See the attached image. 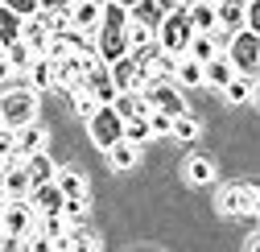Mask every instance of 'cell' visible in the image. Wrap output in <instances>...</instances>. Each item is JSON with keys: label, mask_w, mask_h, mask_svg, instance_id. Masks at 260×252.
Masks as SVG:
<instances>
[{"label": "cell", "mask_w": 260, "mask_h": 252, "mask_svg": "<svg viewBox=\"0 0 260 252\" xmlns=\"http://www.w3.org/2000/svg\"><path fill=\"white\" fill-rule=\"evenodd\" d=\"M116 5H120V9H128V13H133V9L141 5V0H116Z\"/></svg>", "instance_id": "d590c367"}, {"label": "cell", "mask_w": 260, "mask_h": 252, "mask_svg": "<svg viewBox=\"0 0 260 252\" xmlns=\"http://www.w3.org/2000/svg\"><path fill=\"white\" fill-rule=\"evenodd\" d=\"M5 9H13L17 17H29V13H38V0H0Z\"/></svg>", "instance_id": "1f68e13d"}, {"label": "cell", "mask_w": 260, "mask_h": 252, "mask_svg": "<svg viewBox=\"0 0 260 252\" xmlns=\"http://www.w3.org/2000/svg\"><path fill=\"white\" fill-rule=\"evenodd\" d=\"M240 75H256L260 67V38H256V29H232V38H227V46L219 50Z\"/></svg>", "instance_id": "6da1fadb"}, {"label": "cell", "mask_w": 260, "mask_h": 252, "mask_svg": "<svg viewBox=\"0 0 260 252\" xmlns=\"http://www.w3.org/2000/svg\"><path fill=\"white\" fill-rule=\"evenodd\" d=\"M112 108H116V116H120V120H137V116H149V100H145V91H116Z\"/></svg>", "instance_id": "4fadbf2b"}, {"label": "cell", "mask_w": 260, "mask_h": 252, "mask_svg": "<svg viewBox=\"0 0 260 252\" xmlns=\"http://www.w3.org/2000/svg\"><path fill=\"white\" fill-rule=\"evenodd\" d=\"M21 21H25V17H17L13 9L0 5V46H9V42H17V38H21Z\"/></svg>", "instance_id": "484cf974"}, {"label": "cell", "mask_w": 260, "mask_h": 252, "mask_svg": "<svg viewBox=\"0 0 260 252\" xmlns=\"http://www.w3.org/2000/svg\"><path fill=\"white\" fill-rule=\"evenodd\" d=\"M186 54H190V58H199V62H207V58H215V54H219V46H215V38H211V34H194V38L186 42Z\"/></svg>", "instance_id": "83f0119b"}, {"label": "cell", "mask_w": 260, "mask_h": 252, "mask_svg": "<svg viewBox=\"0 0 260 252\" xmlns=\"http://www.w3.org/2000/svg\"><path fill=\"white\" fill-rule=\"evenodd\" d=\"M174 83H182V87H203V62H199V58H190V54H178Z\"/></svg>", "instance_id": "e0dca14e"}, {"label": "cell", "mask_w": 260, "mask_h": 252, "mask_svg": "<svg viewBox=\"0 0 260 252\" xmlns=\"http://www.w3.org/2000/svg\"><path fill=\"white\" fill-rule=\"evenodd\" d=\"M149 137H153V129H149V120H145V116H137V120H124V141L145 145Z\"/></svg>", "instance_id": "f546056e"}, {"label": "cell", "mask_w": 260, "mask_h": 252, "mask_svg": "<svg viewBox=\"0 0 260 252\" xmlns=\"http://www.w3.org/2000/svg\"><path fill=\"white\" fill-rule=\"evenodd\" d=\"M215 25L240 29L244 25V0H215Z\"/></svg>", "instance_id": "d6986e66"}, {"label": "cell", "mask_w": 260, "mask_h": 252, "mask_svg": "<svg viewBox=\"0 0 260 252\" xmlns=\"http://www.w3.org/2000/svg\"><path fill=\"white\" fill-rule=\"evenodd\" d=\"M0 232H5V199H0Z\"/></svg>", "instance_id": "8d00e7d4"}, {"label": "cell", "mask_w": 260, "mask_h": 252, "mask_svg": "<svg viewBox=\"0 0 260 252\" xmlns=\"http://www.w3.org/2000/svg\"><path fill=\"white\" fill-rule=\"evenodd\" d=\"M13 75H17V71L9 67V58H5V50H0V87H5V83H9Z\"/></svg>", "instance_id": "d6a6232c"}, {"label": "cell", "mask_w": 260, "mask_h": 252, "mask_svg": "<svg viewBox=\"0 0 260 252\" xmlns=\"http://www.w3.org/2000/svg\"><path fill=\"white\" fill-rule=\"evenodd\" d=\"M219 91L227 96V104H252V100H256V75H240V71H236Z\"/></svg>", "instance_id": "7c38bea8"}, {"label": "cell", "mask_w": 260, "mask_h": 252, "mask_svg": "<svg viewBox=\"0 0 260 252\" xmlns=\"http://www.w3.org/2000/svg\"><path fill=\"white\" fill-rule=\"evenodd\" d=\"M87 133H91L95 149H108V145H116V141L124 137V120L116 116L112 104H100V108L87 116Z\"/></svg>", "instance_id": "277c9868"}, {"label": "cell", "mask_w": 260, "mask_h": 252, "mask_svg": "<svg viewBox=\"0 0 260 252\" xmlns=\"http://www.w3.org/2000/svg\"><path fill=\"white\" fill-rule=\"evenodd\" d=\"M50 182L62 191V199H71V195H83V191H87V178H83V170H75V166H58Z\"/></svg>", "instance_id": "2e32d148"}, {"label": "cell", "mask_w": 260, "mask_h": 252, "mask_svg": "<svg viewBox=\"0 0 260 252\" xmlns=\"http://www.w3.org/2000/svg\"><path fill=\"white\" fill-rule=\"evenodd\" d=\"M29 79H34V91H50L54 87V62L46 54H38L34 62H29Z\"/></svg>", "instance_id": "cb8c5ba5"}, {"label": "cell", "mask_w": 260, "mask_h": 252, "mask_svg": "<svg viewBox=\"0 0 260 252\" xmlns=\"http://www.w3.org/2000/svg\"><path fill=\"white\" fill-rule=\"evenodd\" d=\"M46 141H50V133H46V124H38V120H29V124H17V129H13V149H17V157L46 149Z\"/></svg>", "instance_id": "52a82bcc"}, {"label": "cell", "mask_w": 260, "mask_h": 252, "mask_svg": "<svg viewBox=\"0 0 260 252\" xmlns=\"http://www.w3.org/2000/svg\"><path fill=\"white\" fill-rule=\"evenodd\" d=\"M29 228H38V211L29 199H5V232L9 236H25Z\"/></svg>", "instance_id": "8992f818"}, {"label": "cell", "mask_w": 260, "mask_h": 252, "mask_svg": "<svg viewBox=\"0 0 260 252\" xmlns=\"http://www.w3.org/2000/svg\"><path fill=\"white\" fill-rule=\"evenodd\" d=\"M104 153H108V166H112V170H120V174H124V170H133V166L141 162V145L124 141V137H120L116 145H108Z\"/></svg>", "instance_id": "5bb4252c"}, {"label": "cell", "mask_w": 260, "mask_h": 252, "mask_svg": "<svg viewBox=\"0 0 260 252\" xmlns=\"http://www.w3.org/2000/svg\"><path fill=\"white\" fill-rule=\"evenodd\" d=\"M67 96H71V108H75V116H83V120H87L95 108H100V100H95L87 87H75V91H67Z\"/></svg>", "instance_id": "f1b7e54d"}, {"label": "cell", "mask_w": 260, "mask_h": 252, "mask_svg": "<svg viewBox=\"0 0 260 252\" xmlns=\"http://www.w3.org/2000/svg\"><path fill=\"white\" fill-rule=\"evenodd\" d=\"M215 203H219V215H252L260 207V195L252 182H227Z\"/></svg>", "instance_id": "5b68a950"}, {"label": "cell", "mask_w": 260, "mask_h": 252, "mask_svg": "<svg viewBox=\"0 0 260 252\" xmlns=\"http://www.w3.org/2000/svg\"><path fill=\"white\" fill-rule=\"evenodd\" d=\"M100 0H75L71 5V29H79V34H95L100 29Z\"/></svg>", "instance_id": "30bf717a"}, {"label": "cell", "mask_w": 260, "mask_h": 252, "mask_svg": "<svg viewBox=\"0 0 260 252\" xmlns=\"http://www.w3.org/2000/svg\"><path fill=\"white\" fill-rule=\"evenodd\" d=\"M87 211H91V195L83 191V195H71V199H62V219L67 224H75V219H87Z\"/></svg>", "instance_id": "4316f807"}, {"label": "cell", "mask_w": 260, "mask_h": 252, "mask_svg": "<svg viewBox=\"0 0 260 252\" xmlns=\"http://www.w3.org/2000/svg\"><path fill=\"white\" fill-rule=\"evenodd\" d=\"M21 166L29 170V178H34V182H50V178H54V170H58V166L50 162V157H46V149H38V153H25V157H21Z\"/></svg>", "instance_id": "ffe728a7"}, {"label": "cell", "mask_w": 260, "mask_h": 252, "mask_svg": "<svg viewBox=\"0 0 260 252\" xmlns=\"http://www.w3.org/2000/svg\"><path fill=\"white\" fill-rule=\"evenodd\" d=\"M244 29H256L260 34V5L256 0H244Z\"/></svg>", "instance_id": "4dcf8cb0"}, {"label": "cell", "mask_w": 260, "mask_h": 252, "mask_svg": "<svg viewBox=\"0 0 260 252\" xmlns=\"http://www.w3.org/2000/svg\"><path fill=\"white\" fill-rule=\"evenodd\" d=\"M186 182L190 186H211L215 182V162L211 157H190L186 162Z\"/></svg>", "instance_id": "7402d4cb"}, {"label": "cell", "mask_w": 260, "mask_h": 252, "mask_svg": "<svg viewBox=\"0 0 260 252\" xmlns=\"http://www.w3.org/2000/svg\"><path fill=\"white\" fill-rule=\"evenodd\" d=\"M29 120H38V96L21 91V87H9L0 96V124L17 129V124H29Z\"/></svg>", "instance_id": "3957f363"}, {"label": "cell", "mask_w": 260, "mask_h": 252, "mask_svg": "<svg viewBox=\"0 0 260 252\" xmlns=\"http://www.w3.org/2000/svg\"><path fill=\"white\" fill-rule=\"evenodd\" d=\"M157 9H161V13H170V9H186V0H157Z\"/></svg>", "instance_id": "e575fe53"}, {"label": "cell", "mask_w": 260, "mask_h": 252, "mask_svg": "<svg viewBox=\"0 0 260 252\" xmlns=\"http://www.w3.org/2000/svg\"><path fill=\"white\" fill-rule=\"evenodd\" d=\"M199 133H203V124L194 120L190 112H182V116L170 120V137H174V141H199Z\"/></svg>", "instance_id": "d4e9b609"}, {"label": "cell", "mask_w": 260, "mask_h": 252, "mask_svg": "<svg viewBox=\"0 0 260 252\" xmlns=\"http://www.w3.org/2000/svg\"><path fill=\"white\" fill-rule=\"evenodd\" d=\"M0 174H5V199H25L29 186H34V178H29V170H25L21 162L0 166Z\"/></svg>", "instance_id": "8fae6325"}, {"label": "cell", "mask_w": 260, "mask_h": 252, "mask_svg": "<svg viewBox=\"0 0 260 252\" xmlns=\"http://www.w3.org/2000/svg\"><path fill=\"white\" fill-rule=\"evenodd\" d=\"M0 50H5V58H9V67H13V71H29V62L38 58V50L29 46V42H21V38L9 42V46H0Z\"/></svg>", "instance_id": "603a6c76"}, {"label": "cell", "mask_w": 260, "mask_h": 252, "mask_svg": "<svg viewBox=\"0 0 260 252\" xmlns=\"http://www.w3.org/2000/svg\"><path fill=\"white\" fill-rule=\"evenodd\" d=\"M186 17L194 34H211L215 29V0H186Z\"/></svg>", "instance_id": "9a60e30c"}, {"label": "cell", "mask_w": 260, "mask_h": 252, "mask_svg": "<svg viewBox=\"0 0 260 252\" xmlns=\"http://www.w3.org/2000/svg\"><path fill=\"white\" fill-rule=\"evenodd\" d=\"M232 75H236V67H232V62H227L223 54H215V58H207V62H203V83H207V87H223Z\"/></svg>", "instance_id": "ac0fdd59"}, {"label": "cell", "mask_w": 260, "mask_h": 252, "mask_svg": "<svg viewBox=\"0 0 260 252\" xmlns=\"http://www.w3.org/2000/svg\"><path fill=\"white\" fill-rule=\"evenodd\" d=\"M83 87H87L100 104H112V100H116V83H112V75H108V62H91Z\"/></svg>", "instance_id": "ba28073f"}, {"label": "cell", "mask_w": 260, "mask_h": 252, "mask_svg": "<svg viewBox=\"0 0 260 252\" xmlns=\"http://www.w3.org/2000/svg\"><path fill=\"white\" fill-rule=\"evenodd\" d=\"M194 38V29H190V17L186 9H170L166 17H161L153 25V42L157 50H170V54H186V42Z\"/></svg>", "instance_id": "7a4b0ae2"}, {"label": "cell", "mask_w": 260, "mask_h": 252, "mask_svg": "<svg viewBox=\"0 0 260 252\" xmlns=\"http://www.w3.org/2000/svg\"><path fill=\"white\" fill-rule=\"evenodd\" d=\"M67 248H75V252L100 248V236H95V232H87V224H83V219H75V224H67Z\"/></svg>", "instance_id": "44dd1931"}, {"label": "cell", "mask_w": 260, "mask_h": 252, "mask_svg": "<svg viewBox=\"0 0 260 252\" xmlns=\"http://www.w3.org/2000/svg\"><path fill=\"white\" fill-rule=\"evenodd\" d=\"M75 0H38V9H71Z\"/></svg>", "instance_id": "836d02e7"}, {"label": "cell", "mask_w": 260, "mask_h": 252, "mask_svg": "<svg viewBox=\"0 0 260 252\" xmlns=\"http://www.w3.org/2000/svg\"><path fill=\"white\" fill-rule=\"evenodd\" d=\"M95 54H100V62H116L128 54V38L124 29H95Z\"/></svg>", "instance_id": "9c48e42d"}]
</instances>
